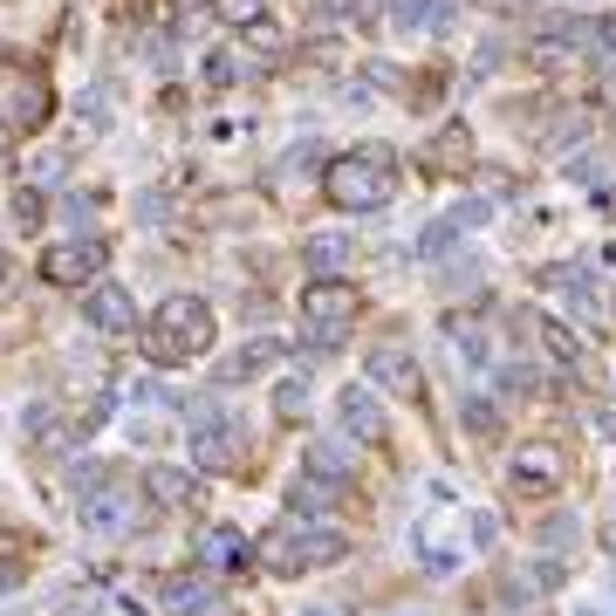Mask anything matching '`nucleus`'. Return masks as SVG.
I'll list each match as a JSON object with an SVG mask.
<instances>
[{
    "mask_svg": "<svg viewBox=\"0 0 616 616\" xmlns=\"http://www.w3.org/2000/svg\"><path fill=\"white\" fill-rule=\"evenodd\" d=\"M397 192V158L377 144V151H350L322 172V199L336 213H377V205Z\"/></svg>",
    "mask_w": 616,
    "mask_h": 616,
    "instance_id": "1",
    "label": "nucleus"
},
{
    "mask_svg": "<svg viewBox=\"0 0 616 616\" xmlns=\"http://www.w3.org/2000/svg\"><path fill=\"white\" fill-rule=\"evenodd\" d=\"M144 350H151V363H164V370L205 356V350H213V309H205L199 295L158 302V322L144 329Z\"/></svg>",
    "mask_w": 616,
    "mask_h": 616,
    "instance_id": "2",
    "label": "nucleus"
},
{
    "mask_svg": "<svg viewBox=\"0 0 616 616\" xmlns=\"http://www.w3.org/2000/svg\"><path fill=\"white\" fill-rule=\"evenodd\" d=\"M343 548H350V542H343L336 527H302V514H287V527L261 542V562H267L274 575H302V568H315V562H336Z\"/></svg>",
    "mask_w": 616,
    "mask_h": 616,
    "instance_id": "3",
    "label": "nucleus"
},
{
    "mask_svg": "<svg viewBox=\"0 0 616 616\" xmlns=\"http://www.w3.org/2000/svg\"><path fill=\"white\" fill-rule=\"evenodd\" d=\"M302 315H309V329H315L322 343H336L343 329L363 315V287L356 281H315L309 295H302Z\"/></svg>",
    "mask_w": 616,
    "mask_h": 616,
    "instance_id": "4",
    "label": "nucleus"
},
{
    "mask_svg": "<svg viewBox=\"0 0 616 616\" xmlns=\"http://www.w3.org/2000/svg\"><path fill=\"white\" fill-rule=\"evenodd\" d=\"M103 240H55L49 254H41V281H55V287H90L103 281Z\"/></svg>",
    "mask_w": 616,
    "mask_h": 616,
    "instance_id": "5",
    "label": "nucleus"
},
{
    "mask_svg": "<svg viewBox=\"0 0 616 616\" xmlns=\"http://www.w3.org/2000/svg\"><path fill=\"white\" fill-rule=\"evenodd\" d=\"M0 117H8L14 131L49 123V82H41L34 69H8V75H0Z\"/></svg>",
    "mask_w": 616,
    "mask_h": 616,
    "instance_id": "6",
    "label": "nucleus"
},
{
    "mask_svg": "<svg viewBox=\"0 0 616 616\" xmlns=\"http://www.w3.org/2000/svg\"><path fill=\"white\" fill-rule=\"evenodd\" d=\"M336 418H343V432H350L356 445H370V438H384V397L370 391V384H343Z\"/></svg>",
    "mask_w": 616,
    "mask_h": 616,
    "instance_id": "7",
    "label": "nucleus"
},
{
    "mask_svg": "<svg viewBox=\"0 0 616 616\" xmlns=\"http://www.w3.org/2000/svg\"><path fill=\"white\" fill-rule=\"evenodd\" d=\"M370 384H384V391H397V397H418V391H425L418 356H411L404 343H377V350H370Z\"/></svg>",
    "mask_w": 616,
    "mask_h": 616,
    "instance_id": "8",
    "label": "nucleus"
},
{
    "mask_svg": "<svg viewBox=\"0 0 616 616\" xmlns=\"http://www.w3.org/2000/svg\"><path fill=\"white\" fill-rule=\"evenodd\" d=\"M82 315H90V329H103V336H131V329H138V302L123 295L117 281H97L90 302H82Z\"/></svg>",
    "mask_w": 616,
    "mask_h": 616,
    "instance_id": "9",
    "label": "nucleus"
},
{
    "mask_svg": "<svg viewBox=\"0 0 616 616\" xmlns=\"http://www.w3.org/2000/svg\"><path fill=\"white\" fill-rule=\"evenodd\" d=\"M281 356H287V343H281V336H254L246 350H233V356L213 370V377H220V384H246V377H261V370H274Z\"/></svg>",
    "mask_w": 616,
    "mask_h": 616,
    "instance_id": "10",
    "label": "nucleus"
},
{
    "mask_svg": "<svg viewBox=\"0 0 616 616\" xmlns=\"http://www.w3.org/2000/svg\"><path fill=\"white\" fill-rule=\"evenodd\" d=\"M246 562H254V548H246L240 527H205V534H199V568H205V575H213V568L226 575V568H246Z\"/></svg>",
    "mask_w": 616,
    "mask_h": 616,
    "instance_id": "11",
    "label": "nucleus"
},
{
    "mask_svg": "<svg viewBox=\"0 0 616 616\" xmlns=\"http://www.w3.org/2000/svg\"><path fill=\"white\" fill-rule=\"evenodd\" d=\"M425 164H432V172H466V164H473V123L452 117L445 131L425 144Z\"/></svg>",
    "mask_w": 616,
    "mask_h": 616,
    "instance_id": "12",
    "label": "nucleus"
},
{
    "mask_svg": "<svg viewBox=\"0 0 616 616\" xmlns=\"http://www.w3.org/2000/svg\"><path fill=\"white\" fill-rule=\"evenodd\" d=\"M164 603L179 616H220V583H205V575H172L164 583Z\"/></svg>",
    "mask_w": 616,
    "mask_h": 616,
    "instance_id": "13",
    "label": "nucleus"
},
{
    "mask_svg": "<svg viewBox=\"0 0 616 616\" xmlns=\"http://www.w3.org/2000/svg\"><path fill=\"white\" fill-rule=\"evenodd\" d=\"M350 261H356V240H350V233H315V240H309V267H315L322 281H343Z\"/></svg>",
    "mask_w": 616,
    "mask_h": 616,
    "instance_id": "14",
    "label": "nucleus"
},
{
    "mask_svg": "<svg viewBox=\"0 0 616 616\" xmlns=\"http://www.w3.org/2000/svg\"><path fill=\"white\" fill-rule=\"evenodd\" d=\"M309 473L343 486V479H356V452H350L343 438H315V445H309Z\"/></svg>",
    "mask_w": 616,
    "mask_h": 616,
    "instance_id": "15",
    "label": "nucleus"
},
{
    "mask_svg": "<svg viewBox=\"0 0 616 616\" xmlns=\"http://www.w3.org/2000/svg\"><path fill=\"white\" fill-rule=\"evenodd\" d=\"M397 28L404 34H445L452 28V0H397Z\"/></svg>",
    "mask_w": 616,
    "mask_h": 616,
    "instance_id": "16",
    "label": "nucleus"
},
{
    "mask_svg": "<svg viewBox=\"0 0 616 616\" xmlns=\"http://www.w3.org/2000/svg\"><path fill=\"white\" fill-rule=\"evenodd\" d=\"M82 521H90V527H123V493H117V479H97L90 493H82Z\"/></svg>",
    "mask_w": 616,
    "mask_h": 616,
    "instance_id": "17",
    "label": "nucleus"
},
{
    "mask_svg": "<svg viewBox=\"0 0 616 616\" xmlns=\"http://www.w3.org/2000/svg\"><path fill=\"white\" fill-rule=\"evenodd\" d=\"M534 336L548 343V356H555L562 370H583V363H589V350H583V343L568 336V322H548V315H542V322H534Z\"/></svg>",
    "mask_w": 616,
    "mask_h": 616,
    "instance_id": "18",
    "label": "nucleus"
},
{
    "mask_svg": "<svg viewBox=\"0 0 616 616\" xmlns=\"http://www.w3.org/2000/svg\"><path fill=\"white\" fill-rule=\"evenodd\" d=\"M452 350H460V363H466V370H486L493 336H486V329H479L473 315H460V322H452Z\"/></svg>",
    "mask_w": 616,
    "mask_h": 616,
    "instance_id": "19",
    "label": "nucleus"
},
{
    "mask_svg": "<svg viewBox=\"0 0 616 616\" xmlns=\"http://www.w3.org/2000/svg\"><path fill=\"white\" fill-rule=\"evenodd\" d=\"M144 486H151V501H158V507H185V501H192V479H185L179 466H151V479H144Z\"/></svg>",
    "mask_w": 616,
    "mask_h": 616,
    "instance_id": "20",
    "label": "nucleus"
},
{
    "mask_svg": "<svg viewBox=\"0 0 616 616\" xmlns=\"http://www.w3.org/2000/svg\"><path fill=\"white\" fill-rule=\"evenodd\" d=\"M575 534H583V521H575V514L562 507V514H548V527H542V548H548V555L562 562V555L575 548Z\"/></svg>",
    "mask_w": 616,
    "mask_h": 616,
    "instance_id": "21",
    "label": "nucleus"
},
{
    "mask_svg": "<svg viewBox=\"0 0 616 616\" xmlns=\"http://www.w3.org/2000/svg\"><path fill=\"white\" fill-rule=\"evenodd\" d=\"M514 479H521V486H555V460H548V452H521V460H514Z\"/></svg>",
    "mask_w": 616,
    "mask_h": 616,
    "instance_id": "22",
    "label": "nucleus"
},
{
    "mask_svg": "<svg viewBox=\"0 0 616 616\" xmlns=\"http://www.w3.org/2000/svg\"><path fill=\"white\" fill-rule=\"evenodd\" d=\"M213 14H220L226 28H240V34H246V28L261 21V0H213Z\"/></svg>",
    "mask_w": 616,
    "mask_h": 616,
    "instance_id": "23",
    "label": "nucleus"
},
{
    "mask_svg": "<svg viewBox=\"0 0 616 616\" xmlns=\"http://www.w3.org/2000/svg\"><path fill=\"white\" fill-rule=\"evenodd\" d=\"M199 69H205V82H213V90H226V82H240V62H233L226 49H213V55H205Z\"/></svg>",
    "mask_w": 616,
    "mask_h": 616,
    "instance_id": "24",
    "label": "nucleus"
},
{
    "mask_svg": "<svg viewBox=\"0 0 616 616\" xmlns=\"http://www.w3.org/2000/svg\"><path fill=\"white\" fill-rule=\"evenodd\" d=\"M41 205H49V199H41V185H21L14 192V226H41Z\"/></svg>",
    "mask_w": 616,
    "mask_h": 616,
    "instance_id": "25",
    "label": "nucleus"
},
{
    "mask_svg": "<svg viewBox=\"0 0 616 616\" xmlns=\"http://www.w3.org/2000/svg\"><path fill=\"white\" fill-rule=\"evenodd\" d=\"M568 179H575V185H603V158H596V151H575V158H568Z\"/></svg>",
    "mask_w": 616,
    "mask_h": 616,
    "instance_id": "26",
    "label": "nucleus"
},
{
    "mask_svg": "<svg viewBox=\"0 0 616 616\" xmlns=\"http://www.w3.org/2000/svg\"><path fill=\"white\" fill-rule=\"evenodd\" d=\"M274 411H281V418H302V411H309V391L287 377V384H281V397H274Z\"/></svg>",
    "mask_w": 616,
    "mask_h": 616,
    "instance_id": "27",
    "label": "nucleus"
},
{
    "mask_svg": "<svg viewBox=\"0 0 616 616\" xmlns=\"http://www.w3.org/2000/svg\"><path fill=\"white\" fill-rule=\"evenodd\" d=\"M452 220H460V226H479V220H493V205H486V199H466V205H452Z\"/></svg>",
    "mask_w": 616,
    "mask_h": 616,
    "instance_id": "28",
    "label": "nucleus"
},
{
    "mask_svg": "<svg viewBox=\"0 0 616 616\" xmlns=\"http://www.w3.org/2000/svg\"><path fill=\"white\" fill-rule=\"evenodd\" d=\"M246 41H254V49H267V55L281 49V34H274V21H254V28H246Z\"/></svg>",
    "mask_w": 616,
    "mask_h": 616,
    "instance_id": "29",
    "label": "nucleus"
},
{
    "mask_svg": "<svg viewBox=\"0 0 616 616\" xmlns=\"http://www.w3.org/2000/svg\"><path fill=\"white\" fill-rule=\"evenodd\" d=\"M466 425H473V432H493L501 418H493V404H479V397H473V404H466Z\"/></svg>",
    "mask_w": 616,
    "mask_h": 616,
    "instance_id": "30",
    "label": "nucleus"
},
{
    "mask_svg": "<svg viewBox=\"0 0 616 616\" xmlns=\"http://www.w3.org/2000/svg\"><path fill=\"white\" fill-rule=\"evenodd\" d=\"M370 616H438L432 603H391V609H370Z\"/></svg>",
    "mask_w": 616,
    "mask_h": 616,
    "instance_id": "31",
    "label": "nucleus"
},
{
    "mask_svg": "<svg viewBox=\"0 0 616 616\" xmlns=\"http://www.w3.org/2000/svg\"><path fill=\"white\" fill-rule=\"evenodd\" d=\"M350 14V0H322V8H315V21H343Z\"/></svg>",
    "mask_w": 616,
    "mask_h": 616,
    "instance_id": "32",
    "label": "nucleus"
},
{
    "mask_svg": "<svg viewBox=\"0 0 616 616\" xmlns=\"http://www.w3.org/2000/svg\"><path fill=\"white\" fill-rule=\"evenodd\" d=\"M596 49H609V55H616V21H596Z\"/></svg>",
    "mask_w": 616,
    "mask_h": 616,
    "instance_id": "33",
    "label": "nucleus"
},
{
    "mask_svg": "<svg viewBox=\"0 0 616 616\" xmlns=\"http://www.w3.org/2000/svg\"><path fill=\"white\" fill-rule=\"evenodd\" d=\"M479 8H493V14H521L527 0H479Z\"/></svg>",
    "mask_w": 616,
    "mask_h": 616,
    "instance_id": "34",
    "label": "nucleus"
},
{
    "mask_svg": "<svg viewBox=\"0 0 616 616\" xmlns=\"http://www.w3.org/2000/svg\"><path fill=\"white\" fill-rule=\"evenodd\" d=\"M14 583H21V568H14V562H0V596H8Z\"/></svg>",
    "mask_w": 616,
    "mask_h": 616,
    "instance_id": "35",
    "label": "nucleus"
},
{
    "mask_svg": "<svg viewBox=\"0 0 616 616\" xmlns=\"http://www.w3.org/2000/svg\"><path fill=\"white\" fill-rule=\"evenodd\" d=\"M8 151H14V123H8V117H0V158H8Z\"/></svg>",
    "mask_w": 616,
    "mask_h": 616,
    "instance_id": "36",
    "label": "nucleus"
},
{
    "mask_svg": "<svg viewBox=\"0 0 616 616\" xmlns=\"http://www.w3.org/2000/svg\"><path fill=\"white\" fill-rule=\"evenodd\" d=\"M302 616H336V609H302Z\"/></svg>",
    "mask_w": 616,
    "mask_h": 616,
    "instance_id": "37",
    "label": "nucleus"
},
{
    "mask_svg": "<svg viewBox=\"0 0 616 616\" xmlns=\"http://www.w3.org/2000/svg\"><path fill=\"white\" fill-rule=\"evenodd\" d=\"M583 616H589V609H583Z\"/></svg>",
    "mask_w": 616,
    "mask_h": 616,
    "instance_id": "38",
    "label": "nucleus"
}]
</instances>
